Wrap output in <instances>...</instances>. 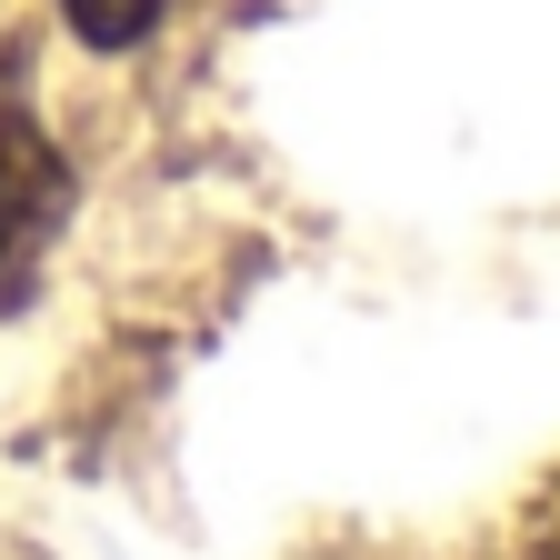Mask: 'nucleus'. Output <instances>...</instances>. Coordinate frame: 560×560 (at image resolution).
I'll return each instance as SVG.
<instances>
[{
  "label": "nucleus",
  "instance_id": "f257e3e1",
  "mask_svg": "<svg viewBox=\"0 0 560 560\" xmlns=\"http://www.w3.org/2000/svg\"><path fill=\"white\" fill-rule=\"evenodd\" d=\"M60 190H70V171L50 151V130L31 120V101L11 81H0V301H11L21 270L40 260V241L60 221Z\"/></svg>",
  "mask_w": 560,
  "mask_h": 560
},
{
  "label": "nucleus",
  "instance_id": "f03ea898",
  "mask_svg": "<svg viewBox=\"0 0 560 560\" xmlns=\"http://www.w3.org/2000/svg\"><path fill=\"white\" fill-rule=\"evenodd\" d=\"M70 21H81V40H101V50H130L140 31H151L171 0H60Z\"/></svg>",
  "mask_w": 560,
  "mask_h": 560
},
{
  "label": "nucleus",
  "instance_id": "7ed1b4c3",
  "mask_svg": "<svg viewBox=\"0 0 560 560\" xmlns=\"http://www.w3.org/2000/svg\"><path fill=\"white\" fill-rule=\"evenodd\" d=\"M540 560H560V530H550V540H540Z\"/></svg>",
  "mask_w": 560,
  "mask_h": 560
}]
</instances>
